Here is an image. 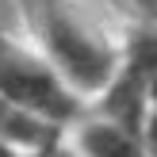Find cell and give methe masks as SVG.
Here are the masks:
<instances>
[{
    "mask_svg": "<svg viewBox=\"0 0 157 157\" xmlns=\"http://www.w3.org/2000/svg\"><path fill=\"white\" fill-rule=\"evenodd\" d=\"M150 111H157V81L150 84Z\"/></svg>",
    "mask_w": 157,
    "mask_h": 157,
    "instance_id": "cell-10",
    "label": "cell"
},
{
    "mask_svg": "<svg viewBox=\"0 0 157 157\" xmlns=\"http://www.w3.org/2000/svg\"><path fill=\"white\" fill-rule=\"evenodd\" d=\"M107 12L123 19V27H157V0H104Z\"/></svg>",
    "mask_w": 157,
    "mask_h": 157,
    "instance_id": "cell-6",
    "label": "cell"
},
{
    "mask_svg": "<svg viewBox=\"0 0 157 157\" xmlns=\"http://www.w3.org/2000/svg\"><path fill=\"white\" fill-rule=\"evenodd\" d=\"M27 42L61 73V81L84 100L100 96L119 77L123 35L84 0H15Z\"/></svg>",
    "mask_w": 157,
    "mask_h": 157,
    "instance_id": "cell-1",
    "label": "cell"
},
{
    "mask_svg": "<svg viewBox=\"0 0 157 157\" xmlns=\"http://www.w3.org/2000/svg\"><path fill=\"white\" fill-rule=\"evenodd\" d=\"M0 100L15 115L38 123L46 130L65 134L84 119L88 104L61 81V73L27 42L0 27Z\"/></svg>",
    "mask_w": 157,
    "mask_h": 157,
    "instance_id": "cell-2",
    "label": "cell"
},
{
    "mask_svg": "<svg viewBox=\"0 0 157 157\" xmlns=\"http://www.w3.org/2000/svg\"><path fill=\"white\" fill-rule=\"evenodd\" d=\"M88 111L104 115V119H115V123H123L130 130H142L146 115H150V88L119 69V77L88 104Z\"/></svg>",
    "mask_w": 157,
    "mask_h": 157,
    "instance_id": "cell-4",
    "label": "cell"
},
{
    "mask_svg": "<svg viewBox=\"0 0 157 157\" xmlns=\"http://www.w3.org/2000/svg\"><path fill=\"white\" fill-rule=\"evenodd\" d=\"M142 146H146V157H157V111H150L142 123Z\"/></svg>",
    "mask_w": 157,
    "mask_h": 157,
    "instance_id": "cell-8",
    "label": "cell"
},
{
    "mask_svg": "<svg viewBox=\"0 0 157 157\" xmlns=\"http://www.w3.org/2000/svg\"><path fill=\"white\" fill-rule=\"evenodd\" d=\"M69 146L81 157H146L142 130H130L96 111H84V119L69 127Z\"/></svg>",
    "mask_w": 157,
    "mask_h": 157,
    "instance_id": "cell-3",
    "label": "cell"
},
{
    "mask_svg": "<svg viewBox=\"0 0 157 157\" xmlns=\"http://www.w3.org/2000/svg\"><path fill=\"white\" fill-rule=\"evenodd\" d=\"M123 73L142 81L146 88L157 81V27H134L123 31Z\"/></svg>",
    "mask_w": 157,
    "mask_h": 157,
    "instance_id": "cell-5",
    "label": "cell"
},
{
    "mask_svg": "<svg viewBox=\"0 0 157 157\" xmlns=\"http://www.w3.org/2000/svg\"><path fill=\"white\" fill-rule=\"evenodd\" d=\"M0 157H19V150H15V146H8L4 138H0Z\"/></svg>",
    "mask_w": 157,
    "mask_h": 157,
    "instance_id": "cell-9",
    "label": "cell"
},
{
    "mask_svg": "<svg viewBox=\"0 0 157 157\" xmlns=\"http://www.w3.org/2000/svg\"><path fill=\"white\" fill-rule=\"evenodd\" d=\"M19 157H81L69 146V138L65 134H58V138H50L46 146H38V150H27V153H19Z\"/></svg>",
    "mask_w": 157,
    "mask_h": 157,
    "instance_id": "cell-7",
    "label": "cell"
}]
</instances>
